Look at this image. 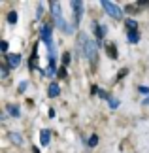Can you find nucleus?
I'll return each mask as SVG.
<instances>
[{
	"label": "nucleus",
	"instance_id": "6e6552de",
	"mask_svg": "<svg viewBox=\"0 0 149 153\" xmlns=\"http://www.w3.org/2000/svg\"><path fill=\"white\" fill-rule=\"evenodd\" d=\"M57 72H59V70L55 68V57H49V66L45 68V76H47V78H53Z\"/></svg>",
	"mask_w": 149,
	"mask_h": 153
},
{
	"label": "nucleus",
	"instance_id": "423d86ee",
	"mask_svg": "<svg viewBox=\"0 0 149 153\" xmlns=\"http://www.w3.org/2000/svg\"><path fill=\"white\" fill-rule=\"evenodd\" d=\"M6 62L10 64V68H17L21 64V55L19 53H8L6 55Z\"/></svg>",
	"mask_w": 149,
	"mask_h": 153
},
{
	"label": "nucleus",
	"instance_id": "f03ea898",
	"mask_svg": "<svg viewBox=\"0 0 149 153\" xmlns=\"http://www.w3.org/2000/svg\"><path fill=\"white\" fill-rule=\"evenodd\" d=\"M102 8L106 10V13H108L110 17H113V19H119L123 13V10H119L113 2H110V0H102Z\"/></svg>",
	"mask_w": 149,
	"mask_h": 153
},
{
	"label": "nucleus",
	"instance_id": "aec40b11",
	"mask_svg": "<svg viewBox=\"0 0 149 153\" xmlns=\"http://www.w3.org/2000/svg\"><path fill=\"white\" fill-rule=\"evenodd\" d=\"M8 70H10V64L4 62V64H2V78H6V76H8Z\"/></svg>",
	"mask_w": 149,
	"mask_h": 153
},
{
	"label": "nucleus",
	"instance_id": "f8f14e48",
	"mask_svg": "<svg viewBox=\"0 0 149 153\" xmlns=\"http://www.w3.org/2000/svg\"><path fill=\"white\" fill-rule=\"evenodd\" d=\"M125 25H127V30H138V23H136L134 19H127Z\"/></svg>",
	"mask_w": 149,
	"mask_h": 153
},
{
	"label": "nucleus",
	"instance_id": "f3484780",
	"mask_svg": "<svg viewBox=\"0 0 149 153\" xmlns=\"http://www.w3.org/2000/svg\"><path fill=\"white\" fill-rule=\"evenodd\" d=\"M96 144H98V136L96 134H91V138H89V148H94Z\"/></svg>",
	"mask_w": 149,
	"mask_h": 153
},
{
	"label": "nucleus",
	"instance_id": "1a4fd4ad",
	"mask_svg": "<svg viewBox=\"0 0 149 153\" xmlns=\"http://www.w3.org/2000/svg\"><path fill=\"white\" fill-rule=\"evenodd\" d=\"M6 111H8L11 117H19V115H21L19 106H15V104H8V106H6Z\"/></svg>",
	"mask_w": 149,
	"mask_h": 153
},
{
	"label": "nucleus",
	"instance_id": "c85d7f7f",
	"mask_svg": "<svg viewBox=\"0 0 149 153\" xmlns=\"http://www.w3.org/2000/svg\"><path fill=\"white\" fill-rule=\"evenodd\" d=\"M144 104H149V97H147V98H145V100H144Z\"/></svg>",
	"mask_w": 149,
	"mask_h": 153
},
{
	"label": "nucleus",
	"instance_id": "5701e85b",
	"mask_svg": "<svg viewBox=\"0 0 149 153\" xmlns=\"http://www.w3.org/2000/svg\"><path fill=\"white\" fill-rule=\"evenodd\" d=\"M128 74V70L127 68H123V72H119V76H117V79H121V78H125V76Z\"/></svg>",
	"mask_w": 149,
	"mask_h": 153
},
{
	"label": "nucleus",
	"instance_id": "a211bd4d",
	"mask_svg": "<svg viewBox=\"0 0 149 153\" xmlns=\"http://www.w3.org/2000/svg\"><path fill=\"white\" fill-rule=\"evenodd\" d=\"M57 76H59V78H66V66H61V68H59V72H57Z\"/></svg>",
	"mask_w": 149,
	"mask_h": 153
},
{
	"label": "nucleus",
	"instance_id": "393cba45",
	"mask_svg": "<svg viewBox=\"0 0 149 153\" xmlns=\"http://www.w3.org/2000/svg\"><path fill=\"white\" fill-rule=\"evenodd\" d=\"M0 48H2V51L6 53V51H8V42H2V44H0ZM6 55H8V53H6Z\"/></svg>",
	"mask_w": 149,
	"mask_h": 153
},
{
	"label": "nucleus",
	"instance_id": "6ab92c4d",
	"mask_svg": "<svg viewBox=\"0 0 149 153\" xmlns=\"http://www.w3.org/2000/svg\"><path fill=\"white\" fill-rule=\"evenodd\" d=\"M68 62H70V53H64L62 55V66H68Z\"/></svg>",
	"mask_w": 149,
	"mask_h": 153
},
{
	"label": "nucleus",
	"instance_id": "f257e3e1",
	"mask_svg": "<svg viewBox=\"0 0 149 153\" xmlns=\"http://www.w3.org/2000/svg\"><path fill=\"white\" fill-rule=\"evenodd\" d=\"M85 57L91 61L93 64L96 62V59H98V44L94 42V40H89L87 42V48H85Z\"/></svg>",
	"mask_w": 149,
	"mask_h": 153
},
{
	"label": "nucleus",
	"instance_id": "dca6fc26",
	"mask_svg": "<svg viewBox=\"0 0 149 153\" xmlns=\"http://www.w3.org/2000/svg\"><path fill=\"white\" fill-rule=\"evenodd\" d=\"M108 102H110V108H111V110L119 108V100H117L115 97H110V98H108Z\"/></svg>",
	"mask_w": 149,
	"mask_h": 153
},
{
	"label": "nucleus",
	"instance_id": "b1692460",
	"mask_svg": "<svg viewBox=\"0 0 149 153\" xmlns=\"http://www.w3.org/2000/svg\"><path fill=\"white\" fill-rule=\"evenodd\" d=\"M140 93H144V95H149V87H138Z\"/></svg>",
	"mask_w": 149,
	"mask_h": 153
},
{
	"label": "nucleus",
	"instance_id": "7ed1b4c3",
	"mask_svg": "<svg viewBox=\"0 0 149 153\" xmlns=\"http://www.w3.org/2000/svg\"><path fill=\"white\" fill-rule=\"evenodd\" d=\"M72 8H74V25H79L81 15H83V2L81 0H74Z\"/></svg>",
	"mask_w": 149,
	"mask_h": 153
},
{
	"label": "nucleus",
	"instance_id": "9d476101",
	"mask_svg": "<svg viewBox=\"0 0 149 153\" xmlns=\"http://www.w3.org/2000/svg\"><path fill=\"white\" fill-rule=\"evenodd\" d=\"M47 95H49L51 98L59 97V95H61V85H59V83H51V85H49V91H47Z\"/></svg>",
	"mask_w": 149,
	"mask_h": 153
},
{
	"label": "nucleus",
	"instance_id": "a878e982",
	"mask_svg": "<svg viewBox=\"0 0 149 153\" xmlns=\"http://www.w3.org/2000/svg\"><path fill=\"white\" fill-rule=\"evenodd\" d=\"M98 95H100V98H110V95L106 91H98Z\"/></svg>",
	"mask_w": 149,
	"mask_h": 153
},
{
	"label": "nucleus",
	"instance_id": "2eb2a0df",
	"mask_svg": "<svg viewBox=\"0 0 149 153\" xmlns=\"http://www.w3.org/2000/svg\"><path fill=\"white\" fill-rule=\"evenodd\" d=\"M6 19H8V23H10V25H15V23H17V11H10Z\"/></svg>",
	"mask_w": 149,
	"mask_h": 153
},
{
	"label": "nucleus",
	"instance_id": "4468645a",
	"mask_svg": "<svg viewBox=\"0 0 149 153\" xmlns=\"http://www.w3.org/2000/svg\"><path fill=\"white\" fill-rule=\"evenodd\" d=\"M10 138H11V142H15L17 146H21V144H23V136H21V134H17V132H11V134H10Z\"/></svg>",
	"mask_w": 149,
	"mask_h": 153
},
{
	"label": "nucleus",
	"instance_id": "9b49d317",
	"mask_svg": "<svg viewBox=\"0 0 149 153\" xmlns=\"http://www.w3.org/2000/svg\"><path fill=\"white\" fill-rule=\"evenodd\" d=\"M127 36H128L130 44H138L140 42V32L138 30H127Z\"/></svg>",
	"mask_w": 149,
	"mask_h": 153
},
{
	"label": "nucleus",
	"instance_id": "0eeeda50",
	"mask_svg": "<svg viewBox=\"0 0 149 153\" xmlns=\"http://www.w3.org/2000/svg\"><path fill=\"white\" fill-rule=\"evenodd\" d=\"M49 142H51V131L49 128H44V131L40 132V146H49Z\"/></svg>",
	"mask_w": 149,
	"mask_h": 153
},
{
	"label": "nucleus",
	"instance_id": "20e7f679",
	"mask_svg": "<svg viewBox=\"0 0 149 153\" xmlns=\"http://www.w3.org/2000/svg\"><path fill=\"white\" fill-rule=\"evenodd\" d=\"M93 28H94V36H96V44L100 45L102 40H104V34L108 32V28H106V25H100V23H96V21L93 23Z\"/></svg>",
	"mask_w": 149,
	"mask_h": 153
},
{
	"label": "nucleus",
	"instance_id": "39448f33",
	"mask_svg": "<svg viewBox=\"0 0 149 153\" xmlns=\"http://www.w3.org/2000/svg\"><path fill=\"white\" fill-rule=\"evenodd\" d=\"M42 42H44L47 48H53V44H51V25H44L42 27Z\"/></svg>",
	"mask_w": 149,
	"mask_h": 153
},
{
	"label": "nucleus",
	"instance_id": "cd10ccee",
	"mask_svg": "<svg viewBox=\"0 0 149 153\" xmlns=\"http://www.w3.org/2000/svg\"><path fill=\"white\" fill-rule=\"evenodd\" d=\"M127 11H130V13H134V11H138V8H134V6H127Z\"/></svg>",
	"mask_w": 149,
	"mask_h": 153
},
{
	"label": "nucleus",
	"instance_id": "4be33fe9",
	"mask_svg": "<svg viewBox=\"0 0 149 153\" xmlns=\"http://www.w3.org/2000/svg\"><path fill=\"white\" fill-rule=\"evenodd\" d=\"M136 8H149V2H136Z\"/></svg>",
	"mask_w": 149,
	"mask_h": 153
},
{
	"label": "nucleus",
	"instance_id": "ddd939ff",
	"mask_svg": "<svg viewBox=\"0 0 149 153\" xmlns=\"http://www.w3.org/2000/svg\"><path fill=\"white\" fill-rule=\"evenodd\" d=\"M106 51L110 53V57H111V59H115V57H117V48H115L113 44H108V45H106Z\"/></svg>",
	"mask_w": 149,
	"mask_h": 153
},
{
	"label": "nucleus",
	"instance_id": "412c9836",
	"mask_svg": "<svg viewBox=\"0 0 149 153\" xmlns=\"http://www.w3.org/2000/svg\"><path fill=\"white\" fill-rule=\"evenodd\" d=\"M27 85H28V81H21V83H19V93H25Z\"/></svg>",
	"mask_w": 149,
	"mask_h": 153
},
{
	"label": "nucleus",
	"instance_id": "bb28decb",
	"mask_svg": "<svg viewBox=\"0 0 149 153\" xmlns=\"http://www.w3.org/2000/svg\"><path fill=\"white\" fill-rule=\"evenodd\" d=\"M42 13H44V6L40 4V6H38V11H36V15H38V17H42Z\"/></svg>",
	"mask_w": 149,
	"mask_h": 153
}]
</instances>
